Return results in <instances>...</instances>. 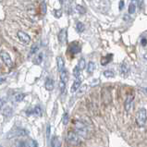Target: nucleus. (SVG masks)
I'll return each instance as SVG.
<instances>
[{
    "instance_id": "19",
    "label": "nucleus",
    "mask_w": 147,
    "mask_h": 147,
    "mask_svg": "<svg viewBox=\"0 0 147 147\" xmlns=\"http://www.w3.org/2000/svg\"><path fill=\"white\" fill-rule=\"evenodd\" d=\"M78 68L82 70V69H85V67H86V62H85V59L84 58H81V59L79 60V63H78Z\"/></svg>"
},
{
    "instance_id": "27",
    "label": "nucleus",
    "mask_w": 147,
    "mask_h": 147,
    "mask_svg": "<svg viewBox=\"0 0 147 147\" xmlns=\"http://www.w3.org/2000/svg\"><path fill=\"white\" fill-rule=\"evenodd\" d=\"M135 10H136L135 4H134V3H131V4H129V14H133L134 12H135Z\"/></svg>"
},
{
    "instance_id": "20",
    "label": "nucleus",
    "mask_w": 147,
    "mask_h": 147,
    "mask_svg": "<svg viewBox=\"0 0 147 147\" xmlns=\"http://www.w3.org/2000/svg\"><path fill=\"white\" fill-rule=\"evenodd\" d=\"M76 29H77V31H78L79 32H82L83 31L85 30V26H84V24H83L82 22H77V24H76Z\"/></svg>"
},
{
    "instance_id": "36",
    "label": "nucleus",
    "mask_w": 147,
    "mask_h": 147,
    "mask_svg": "<svg viewBox=\"0 0 147 147\" xmlns=\"http://www.w3.org/2000/svg\"><path fill=\"white\" fill-rule=\"evenodd\" d=\"M124 5H125V2L124 1H119V9L122 10L124 8Z\"/></svg>"
},
{
    "instance_id": "41",
    "label": "nucleus",
    "mask_w": 147,
    "mask_h": 147,
    "mask_svg": "<svg viewBox=\"0 0 147 147\" xmlns=\"http://www.w3.org/2000/svg\"><path fill=\"white\" fill-rule=\"evenodd\" d=\"M4 82V78H1V83Z\"/></svg>"
},
{
    "instance_id": "13",
    "label": "nucleus",
    "mask_w": 147,
    "mask_h": 147,
    "mask_svg": "<svg viewBox=\"0 0 147 147\" xmlns=\"http://www.w3.org/2000/svg\"><path fill=\"white\" fill-rule=\"evenodd\" d=\"M120 71H121V73H122L123 76H126L128 73H129V66L128 65V63H122V65H121L120 67Z\"/></svg>"
},
{
    "instance_id": "11",
    "label": "nucleus",
    "mask_w": 147,
    "mask_h": 147,
    "mask_svg": "<svg viewBox=\"0 0 147 147\" xmlns=\"http://www.w3.org/2000/svg\"><path fill=\"white\" fill-rule=\"evenodd\" d=\"M57 69L59 72L63 71L65 69V62H64V59L61 57H57Z\"/></svg>"
},
{
    "instance_id": "9",
    "label": "nucleus",
    "mask_w": 147,
    "mask_h": 147,
    "mask_svg": "<svg viewBox=\"0 0 147 147\" xmlns=\"http://www.w3.org/2000/svg\"><path fill=\"white\" fill-rule=\"evenodd\" d=\"M81 84H82V78L80 77L78 79H76L73 82V84L71 85V88H70V92L71 93H76V92L81 88Z\"/></svg>"
},
{
    "instance_id": "26",
    "label": "nucleus",
    "mask_w": 147,
    "mask_h": 147,
    "mask_svg": "<svg viewBox=\"0 0 147 147\" xmlns=\"http://www.w3.org/2000/svg\"><path fill=\"white\" fill-rule=\"evenodd\" d=\"M104 76L107 77V78H113L115 76V74L112 70H105L104 71Z\"/></svg>"
},
{
    "instance_id": "12",
    "label": "nucleus",
    "mask_w": 147,
    "mask_h": 147,
    "mask_svg": "<svg viewBox=\"0 0 147 147\" xmlns=\"http://www.w3.org/2000/svg\"><path fill=\"white\" fill-rule=\"evenodd\" d=\"M54 81L52 79H50V78H47V81H45V89H47V91H52L54 89Z\"/></svg>"
},
{
    "instance_id": "40",
    "label": "nucleus",
    "mask_w": 147,
    "mask_h": 147,
    "mask_svg": "<svg viewBox=\"0 0 147 147\" xmlns=\"http://www.w3.org/2000/svg\"><path fill=\"white\" fill-rule=\"evenodd\" d=\"M144 58L147 60V54H145V55H144Z\"/></svg>"
},
{
    "instance_id": "38",
    "label": "nucleus",
    "mask_w": 147,
    "mask_h": 147,
    "mask_svg": "<svg viewBox=\"0 0 147 147\" xmlns=\"http://www.w3.org/2000/svg\"><path fill=\"white\" fill-rule=\"evenodd\" d=\"M142 47H145V45H147V39H145V38H144V39H142Z\"/></svg>"
},
{
    "instance_id": "16",
    "label": "nucleus",
    "mask_w": 147,
    "mask_h": 147,
    "mask_svg": "<svg viewBox=\"0 0 147 147\" xmlns=\"http://www.w3.org/2000/svg\"><path fill=\"white\" fill-rule=\"evenodd\" d=\"M31 114H34V115L38 116V117H41L42 116V109H41V107H34L33 110H32L30 112H29V111L27 112V115H31Z\"/></svg>"
},
{
    "instance_id": "1",
    "label": "nucleus",
    "mask_w": 147,
    "mask_h": 147,
    "mask_svg": "<svg viewBox=\"0 0 147 147\" xmlns=\"http://www.w3.org/2000/svg\"><path fill=\"white\" fill-rule=\"evenodd\" d=\"M75 132L82 137H87L88 135L87 126L83 122H82V121L77 120L76 122H75Z\"/></svg>"
},
{
    "instance_id": "31",
    "label": "nucleus",
    "mask_w": 147,
    "mask_h": 147,
    "mask_svg": "<svg viewBox=\"0 0 147 147\" xmlns=\"http://www.w3.org/2000/svg\"><path fill=\"white\" fill-rule=\"evenodd\" d=\"M54 15H55V17L56 18H57V19H59L60 17L62 16V10L61 9H56V10H54Z\"/></svg>"
},
{
    "instance_id": "8",
    "label": "nucleus",
    "mask_w": 147,
    "mask_h": 147,
    "mask_svg": "<svg viewBox=\"0 0 147 147\" xmlns=\"http://www.w3.org/2000/svg\"><path fill=\"white\" fill-rule=\"evenodd\" d=\"M68 32H67V29H62V30L59 32L58 33V41H59V43L64 45L66 44L67 42V38H68Z\"/></svg>"
},
{
    "instance_id": "3",
    "label": "nucleus",
    "mask_w": 147,
    "mask_h": 147,
    "mask_svg": "<svg viewBox=\"0 0 147 147\" xmlns=\"http://www.w3.org/2000/svg\"><path fill=\"white\" fill-rule=\"evenodd\" d=\"M67 141L71 145H78L81 142L79 135L74 131H69L68 136H67Z\"/></svg>"
},
{
    "instance_id": "22",
    "label": "nucleus",
    "mask_w": 147,
    "mask_h": 147,
    "mask_svg": "<svg viewBox=\"0 0 147 147\" xmlns=\"http://www.w3.org/2000/svg\"><path fill=\"white\" fill-rule=\"evenodd\" d=\"M81 69H80L79 68H78V66H76L75 68L73 69V76L76 78V79H78V78H80V76H81Z\"/></svg>"
},
{
    "instance_id": "4",
    "label": "nucleus",
    "mask_w": 147,
    "mask_h": 147,
    "mask_svg": "<svg viewBox=\"0 0 147 147\" xmlns=\"http://www.w3.org/2000/svg\"><path fill=\"white\" fill-rule=\"evenodd\" d=\"M29 134L28 131H26V129H14L13 131L9 132V134L7 136V139H12V138L14 137H20V136H27Z\"/></svg>"
},
{
    "instance_id": "37",
    "label": "nucleus",
    "mask_w": 147,
    "mask_h": 147,
    "mask_svg": "<svg viewBox=\"0 0 147 147\" xmlns=\"http://www.w3.org/2000/svg\"><path fill=\"white\" fill-rule=\"evenodd\" d=\"M16 147H25V142H19Z\"/></svg>"
},
{
    "instance_id": "32",
    "label": "nucleus",
    "mask_w": 147,
    "mask_h": 147,
    "mask_svg": "<svg viewBox=\"0 0 147 147\" xmlns=\"http://www.w3.org/2000/svg\"><path fill=\"white\" fill-rule=\"evenodd\" d=\"M29 147H38V144L34 140H30L29 141Z\"/></svg>"
},
{
    "instance_id": "7",
    "label": "nucleus",
    "mask_w": 147,
    "mask_h": 147,
    "mask_svg": "<svg viewBox=\"0 0 147 147\" xmlns=\"http://www.w3.org/2000/svg\"><path fill=\"white\" fill-rule=\"evenodd\" d=\"M81 50H82L81 45H80L78 43H76V42L71 43L69 47V51L72 54H78V53L81 52Z\"/></svg>"
},
{
    "instance_id": "10",
    "label": "nucleus",
    "mask_w": 147,
    "mask_h": 147,
    "mask_svg": "<svg viewBox=\"0 0 147 147\" xmlns=\"http://www.w3.org/2000/svg\"><path fill=\"white\" fill-rule=\"evenodd\" d=\"M132 101H133V95L129 94L127 99H126V101H125V109L127 112H129V110H131V108L132 107Z\"/></svg>"
},
{
    "instance_id": "30",
    "label": "nucleus",
    "mask_w": 147,
    "mask_h": 147,
    "mask_svg": "<svg viewBox=\"0 0 147 147\" xmlns=\"http://www.w3.org/2000/svg\"><path fill=\"white\" fill-rule=\"evenodd\" d=\"M41 7H42V12H43V14L45 15V13H47V3H45V1H42Z\"/></svg>"
},
{
    "instance_id": "17",
    "label": "nucleus",
    "mask_w": 147,
    "mask_h": 147,
    "mask_svg": "<svg viewBox=\"0 0 147 147\" xmlns=\"http://www.w3.org/2000/svg\"><path fill=\"white\" fill-rule=\"evenodd\" d=\"M94 70H95V64L93 61H90L87 66V72L89 74H93Z\"/></svg>"
},
{
    "instance_id": "33",
    "label": "nucleus",
    "mask_w": 147,
    "mask_h": 147,
    "mask_svg": "<svg viewBox=\"0 0 147 147\" xmlns=\"http://www.w3.org/2000/svg\"><path fill=\"white\" fill-rule=\"evenodd\" d=\"M86 87H87V85H83V86L82 87V91L80 90V91L78 92L77 95H78V96H82L83 94H84V93H85V91H86Z\"/></svg>"
},
{
    "instance_id": "18",
    "label": "nucleus",
    "mask_w": 147,
    "mask_h": 147,
    "mask_svg": "<svg viewBox=\"0 0 147 147\" xmlns=\"http://www.w3.org/2000/svg\"><path fill=\"white\" fill-rule=\"evenodd\" d=\"M51 146L52 147H59L60 146V142H59V139L55 136L52 138V141H51Z\"/></svg>"
},
{
    "instance_id": "14",
    "label": "nucleus",
    "mask_w": 147,
    "mask_h": 147,
    "mask_svg": "<svg viewBox=\"0 0 147 147\" xmlns=\"http://www.w3.org/2000/svg\"><path fill=\"white\" fill-rule=\"evenodd\" d=\"M112 57H113V55L111 54H108L107 57H102V59H101V65L102 66H106L107 64H108L109 62L112 60Z\"/></svg>"
},
{
    "instance_id": "25",
    "label": "nucleus",
    "mask_w": 147,
    "mask_h": 147,
    "mask_svg": "<svg viewBox=\"0 0 147 147\" xmlns=\"http://www.w3.org/2000/svg\"><path fill=\"white\" fill-rule=\"evenodd\" d=\"M76 10L79 12L80 14H85L86 13V8L83 6H81V5L76 6Z\"/></svg>"
},
{
    "instance_id": "23",
    "label": "nucleus",
    "mask_w": 147,
    "mask_h": 147,
    "mask_svg": "<svg viewBox=\"0 0 147 147\" xmlns=\"http://www.w3.org/2000/svg\"><path fill=\"white\" fill-rule=\"evenodd\" d=\"M39 47H40V45H39V44H34V45H32V48H31L30 55L35 54V53L39 50Z\"/></svg>"
},
{
    "instance_id": "15",
    "label": "nucleus",
    "mask_w": 147,
    "mask_h": 147,
    "mask_svg": "<svg viewBox=\"0 0 147 147\" xmlns=\"http://www.w3.org/2000/svg\"><path fill=\"white\" fill-rule=\"evenodd\" d=\"M68 80H69L68 71H67L66 69H64V70L60 72V81L67 84V82H68Z\"/></svg>"
},
{
    "instance_id": "34",
    "label": "nucleus",
    "mask_w": 147,
    "mask_h": 147,
    "mask_svg": "<svg viewBox=\"0 0 147 147\" xmlns=\"http://www.w3.org/2000/svg\"><path fill=\"white\" fill-rule=\"evenodd\" d=\"M50 131H51V127H50L49 124H47V138L48 140L50 139Z\"/></svg>"
},
{
    "instance_id": "35",
    "label": "nucleus",
    "mask_w": 147,
    "mask_h": 147,
    "mask_svg": "<svg viewBox=\"0 0 147 147\" xmlns=\"http://www.w3.org/2000/svg\"><path fill=\"white\" fill-rule=\"evenodd\" d=\"M11 113H12V109L10 107H7V111H5V110H3V114L5 115V116H9L11 115Z\"/></svg>"
},
{
    "instance_id": "39",
    "label": "nucleus",
    "mask_w": 147,
    "mask_h": 147,
    "mask_svg": "<svg viewBox=\"0 0 147 147\" xmlns=\"http://www.w3.org/2000/svg\"><path fill=\"white\" fill-rule=\"evenodd\" d=\"M142 91L144 92V93L145 94H147V87H144V88H142Z\"/></svg>"
},
{
    "instance_id": "6",
    "label": "nucleus",
    "mask_w": 147,
    "mask_h": 147,
    "mask_svg": "<svg viewBox=\"0 0 147 147\" xmlns=\"http://www.w3.org/2000/svg\"><path fill=\"white\" fill-rule=\"evenodd\" d=\"M0 56H1V58H2V60L3 62L5 63V64L7 66V67H9V68H11L12 65H13V63H12V60H11V57L9 56V54L5 52V51H2L1 54H0Z\"/></svg>"
},
{
    "instance_id": "24",
    "label": "nucleus",
    "mask_w": 147,
    "mask_h": 147,
    "mask_svg": "<svg viewBox=\"0 0 147 147\" xmlns=\"http://www.w3.org/2000/svg\"><path fill=\"white\" fill-rule=\"evenodd\" d=\"M66 87H67V84H66V83H64L63 82L60 81V82H59V89H60V93H61L62 94H64L67 93Z\"/></svg>"
},
{
    "instance_id": "21",
    "label": "nucleus",
    "mask_w": 147,
    "mask_h": 147,
    "mask_svg": "<svg viewBox=\"0 0 147 147\" xmlns=\"http://www.w3.org/2000/svg\"><path fill=\"white\" fill-rule=\"evenodd\" d=\"M43 57H44L43 53H40V54L38 55V56L36 57V58H35L34 64H36V65H40L41 63H42V61H43Z\"/></svg>"
},
{
    "instance_id": "5",
    "label": "nucleus",
    "mask_w": 147,
    "mask_h": 147,
    "mask_svg": "<svg viewBox=\"0 0 147 147\" xmlns=\"http://www.w3.org/2000/svg\"><path fill=\"white\" fill-rule=\"evenodd\" d=\"M17 36H18L20 41L25 45H29V43L31 42V37L29 36L28 33H26L23 31H19L17 32Z\"/></svg>"
},
{
    "instance_id": "28",
    "label": "nucleus",
    "mask_w": 147,
    "mask_h": 147,
    "mask_svg": "<svg viewBox=\"0 0 147 147\" xmlns=\"http://www.w3.org/2000/svg\"><path fill=\"white\" fill-rule=\"evenodd\" d=\"M25 94H18L15 95V101L16 102H22V101L24 99Z\"/></svg>"
},
{
    "instance_id": "29",
    "label": "nucleus",
    "mask_w": 147,
    "mask_h": 147,
    "mask_svg": "<svg viewBox=\"0 0 147 147\" xmlns=\"http://www.w3.org/2000/svg\"><path fill=\"white\" fill-rule=\"evenodd\" d=\"M62 122H63V124H64L65 126L68 124V122H69V114L68 113H64V115H63V117H62Z\"/></svg>"
},
{
    "instance_id": "2",
    "label": "nucleus",
    "mask_w": 147,
    "mask_h": 147,
    "mask_svg": "<svg viewBox=\"0 0 147 147\" xmlns=\"http://www.w3.org/2000/svg\"><path fill=\"white\" fill-rule=\"evenodd\" d=\"M136 123L139 127H142L147 120V111L145 108H141L139 111L137 112L136 115Z\"/></svg>"
}]
</instances>
